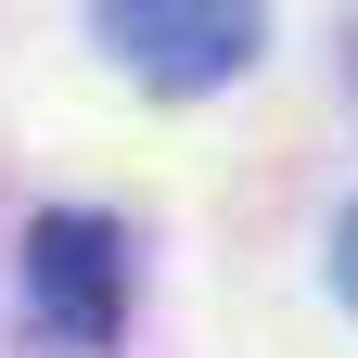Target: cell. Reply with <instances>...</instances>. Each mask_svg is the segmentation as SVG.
<instances>
[{
  "mask_svg": "<svg viewBox=\"0 0 358 358\" xmlns=\"http://www.w3.org/2000/svg\"><path fill=\"white\" fill-rule=\"evenodd\" d=\"M90 26L154 90H231L268 38V0H90Z\"/></svg>",
  "mask_w": 358,
  "mask_h": 358,
  "instance_id": "2",
  "label": "cell"
},
{
  "mask_svg": "<svg viewBox=\"0 0 358 358\" xmlns=\"http://www.w3.org/2000/svg\"><path fill=\"white\" fill-rule=\"evenodd\" d=\"M333 294H345V307H358V205H345V217H333Z\"/></svg>",
  "mask_w": 358,
  "mask_h": 358,
  "instance_id": "3",
  "label": "cell"
},
{
  "mask_svg": "<svg viewBox=\"0 0 358 358\" xmlns=\"http://www.w3.org/2000/svg\"><path fill=\"white\" fill-rule=\"evenodd\" d=\"M26 320L77 358H103L128 333V231L115 217H90V205L26 217Z\"/></svg>",
  "mask_w": 358,
  "mask_h": 358,
  "instance_id": "1",
  "label": "cell"
}]
</instances>
